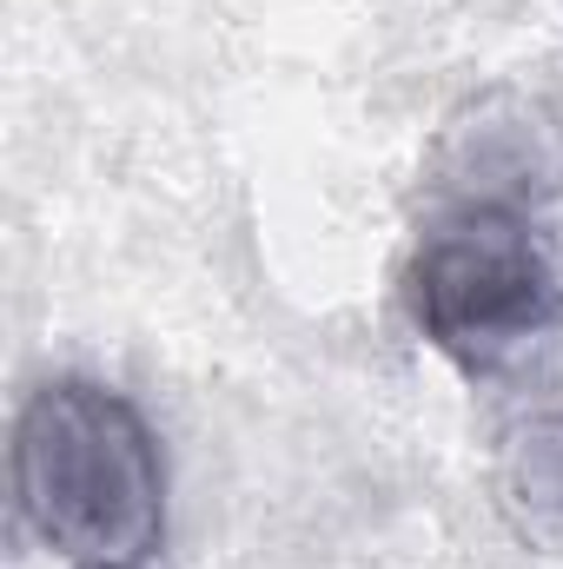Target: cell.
<instances>
[{"label":"cell","instance_id":"cell-1","mask_svg":"<svg viewBox=\"0 0 563 569\" xmlns=\"http://www.w3.org/2000/svg\"><path fill=\"white\" fill-rule=\"evenodd\" d=\"M27 530L73 569H140L166 537V463L146 418L107 385L60 378L13 425Z\"/></svg>","mask_w":563,"mask_h":569},{"label":"cell","instance_id":"cell-2","mask_svg":"<svg viewBox=\"0 0 563 569\" xmlns=\"http://www.w3.org/2000/svg\"><path fill=\"white\" fill-rule=\"evenodd\" d=\"M424 338L457 358L471 378L517 365L544 345L563 318V284L537 232L511 212H464L444 219L412 272Z\"/></svg>","mask_w":563,"mask_h":569}]
</instances>
